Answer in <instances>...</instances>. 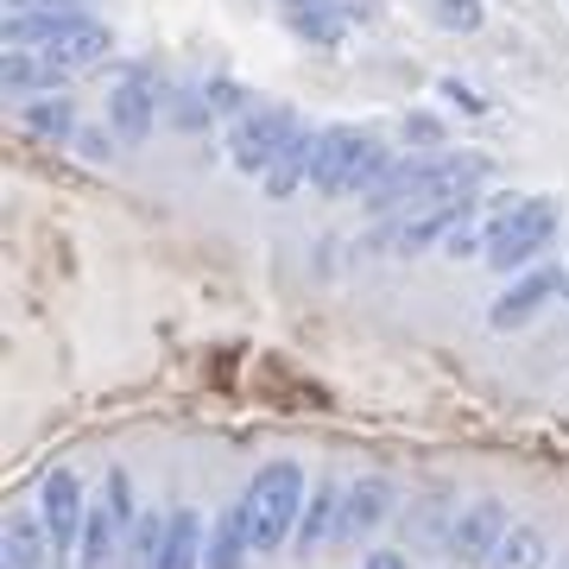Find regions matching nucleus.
Returning <instances> with one entry per match:
<instances>
[{
	"label": "nucleus",
	"instance_id": "nucleus-31",
	"mask_svg": "<svg viewBox=\"0 0 569 569\" xmlns=\"http://www.w3.org/2000/svg\"><path fill=\"white\" fill-rule=\"evenodd\" d=\"M361 569H411V557H406V550H367Z\"/></svg>",
	"mask_w": 569,
	"mask_h": 569
},
{
	"label": "nucleus",
	"instance_id": "nucleus-26",
	"mask_svg": "<svg viewBox=\"0 0 569 569\" xmlns=\"http://www.w3.org/2000/svg\"><path fill=\"white\" fill-rule=\"evenodd\" d=\"M399 133H406L418 152H443V121H437V114H425V108H418V114H406V127H399Z\"/></svg>",
	"mask_w": 569,
	"mask_h": 569
},
{
	"label": "nucleus",
	"instance_id": "nucleus-24",
	"mask_svg": "<svg viewBox=\"0 0 569 569\" xmlns=\"http://www.w3.org/2000/svg\"><path fill=\"white\" fill-rule=\"evenodd\" d=\"M430 20L443 26V32H481L488 7L481 0H430Z\"/></svg>",
	"mask_w": 569,
	"mask_h": 569
},
{
	"label": "nucleus",
	"instance_id": "nucleus-7",
	"mask_svg": "<svg viewBox=\"0 0 569 569\" xmlns=\"http://www.w3.org/2000/svg\"><path fill=\"white\" fill-rule=\"evenodd\" d=\"M39 519H44L51 550H58V563H63V557L82 545V519H89V500H82L77 468H51V475L39 481Z\"/></svg>",
	"mask_w": 569,
	"mask_h": 569
},
{
	"label": "nucleus",
	"instance_id": "nucleus-16",
	"mask_svg": "<svg viewBox=\"0 0 569 569\" xmlns=\"http://www.w3.org/2000/svg\"><path fill=\"white\" fill-rule=\"evenodd\" d=\"M203 550H209L203 512H197V507H171V531H164L159 569H203Z\"/></svg>",
	"mask_w": 569,
	"mask_h": 569
},
{
	"label": "nucleus",
	"instance_id": "nucleus-8",
	"mask_svg": "<svg viewBox=\"0 0 569 569\" xmlns=\"http://www.w3.org/2000/svg\"><path fill=\"white\" fill-rule=\"evenodd\" d=\"M373 146V133H361V127H317V164H310V190L317 197H348V183H355V164H361V152Z\"/></svg>",
	"mask_w": 569,
	"mask_h": 569
},
{
	"label": "nucleus",
	"instance_id": "nucleus-21",
	"mask_svg": "<svg viewBox=\"0 0 569 569\" xmlns=\"http://www.w3.org/2000/svg\"><path fill=\"white\" fill-rule=\"evenodd\" d=\"M550 563V538L545 526H531V519H512V531L500 538V550H493L488 569H545Z\"/></svg>",
	"mask_w": 569,
	"mask_h": 569
},
{
	"label": "nucleus",
	"instance_id": "nucleus-2",
	"mask_svg": "<svg viewBox=\"0 0 569 569\" xmlns=\"http://www.w3.org/2000/svg\"><path fill=\"white\" fill-rule=\"evenodd\" d=\"M557 228H563V203L557 197H512V203L493 209V222L481 228L488 234V253L481 260L493 272H531V266H545V247L557 241Z\"/></svg>",
	"mask_w": 569,
	"mask_h": 569
},
{
	"label": "nucleus",
	"instance_id": "nucleus-11",
	"mask_svg": "<svg viewBox=\"0 0 569 569\" xmlns=\"http://www.w3.org/2000/svg\"><path fill=\"white\" fill-rule=\"evenodd\" d=\"M387 519H392V481L387 475H361V481H348V493H342V526H336V538H342V545H361V538H373Z\"/></svg>",
	"mask_w": 569,
	"mask_h": 569
},
{
	"label": "nucleus",
	"instance_id": "nucleus-5",
	"mask_svg": "<svg viewBox=\"0 0 569 569\" xmlns=\"http://www.w3.org/2000/svg\"><path fill=\"white\" fill-rule=\"evenodd\" d=\"M305 127V114L291 102H260V108H247L241 121L228 127V164L234 171H247V178H266L272 171V159L284 152V140Z\"/></svg>",
	"mask_w": 569,
	"mask_h": 569
},
{
	"label": "nucleus",
	"instance_id": "nucleus-18",
	"mask_svg": "<svg viewBox=\"0 0 569 569\" xmlns=\"http://www.w3.org/2000/svg\"><path fill=\"white\" fill-rule=\"evenodd\" d=\"M310 164H317V127H298L291 140H284V152L272 159V171H266V197L279 203V197H291L298 183H310Z\"/></svg>",
	"mask_w": 569,
	"mask_h": 569
},
{
	"label": "nucleus",
	"instance_id": "nucleus-19",
	"mask_svg": "<svg viewBox=\"0 0 569 569\" xmlns=\"http://www.w3.org/2000/svg\"><path fill=\"white\" fill-rule=\"evenodd\" d=\"M342 481H317L305 500V519H298V550H323L329 538H336V526H342Z\"/></svg>",
	"mask_w": 569,
	"mask_h": 569
},
{
	"label": "nucleus",
	"instance_id": "nucleus-28",
	"mask_svg": "<svg viewBox=\"0 0 569 569\" xmlns=\"http://www.w3.org/2000/svg\"><path fill=\"white\" fill-rule=\"evenodd\" d=\"M77 159H89V164H108V152H114V127H77Z\"/></svg>",
	"mask_w": 569,
	"mask_h": 569
},
{
	"label": "nucleus",
	"instance_id": "nucleus-10",
	"mask_svg": "<svg viewBox=\"0 0 569 569\" xmlns=\"http://www.w3.org/2000/svg\"><path fill=\"white\" fill-rule=\"evenodd\" d=\"M159 102H164V96L140 77V70H133L127 82H114V89H108V127H114V140L140 146L146 133L159 127Z\"/></svg>",
	"mask_w": 569,
	"mask_h": 569
},
{
	"label": "nucleus",
	"instance_id": "nucleus-13",
	"mask_svg": "<svg viewBox=\"0 0 569 569\" xmlns=\"http://www.w3.org/2000/svg\"><path fill=\"white\" fill-rule=\"evenodd\" d=\"M51 557V531H44L39 507L7 512V538H0V569H44Z\"/></svg>",
	"mask_w": 569,
	"mask_h": 569
},
{
	"label": "nucleus",
	"instance_id": "nucleus-33",
	"mask_svg": "<svg viewBox=\"0 0 569 569\" xmlns=\"http://www.w3.org/2000/svg\"><path fill=\"white\" fill-rule=\"evenodd\" d=\"M557 569H569V563H557Z\"/></svg>",
	"mask_w": 569,
	"mask_h": 569
},
{
	"label": "nucleus",
	"instance_id": "nucleus-27",
	"mask_svg": "<svg viewBox=\"0 0 569 569\" xmlns=\"http://www.w3.org/2000/svg\"><path fill=\"white\" fill-rule=\"evenodd\" d=\"M437 96H443V108H462V114H488V96H475L462 77H437Z\"/></svg>",
	"mask_w": 569,
	"mask_h": 569
},
{
	"label": "nucleus",
	"instance_id": "nucleus-30",
	"mask_svg": "<svg viewBox=\"0 0 569 569\" xmlns=\"http://www.w3.org/2000/svg\"><path fill=\"white\" fill-rule=\"evenodd\" d=\"M342 13H348L355 26H373L380 13H387V0H342Z\"/></svg>",
	"mask_w": 569,
	"mask_h": 569
},
{
	"label": "nucleus",
	"instance_id": "nucleus-15",
	"mask_svg": "<svg viewBox=\"0 0 569 569\" xmlns=\"http://www.w3.org/2000/svg\"><path fill=\"white\" fill-rule=\"evenodd\" d=\"M0 82H7V96H26V102H39V96H63V70L44 58V51H7Z\"/></svg>",
	"mask_w": 569,
	"mask_h": 569
},
{
	"label": "nucleus",
	"instance_id": "nucleus-22",
	"mask_svg": "<svg viewBox=\"0 0 569 569\" xmlns=\"http://www.w3.org/2000/svg\"><path fill=\"white\" fill-rule=\"evenodd\" d=\"M164 531H171V512H152L140 507V519H133V531H127V569H159V550H164Z\"/></svg>",
	"mask_w": 569,
	"mask_h": 569
},
{
	"label": "nucleus",
	"instance_id": "nucleus-14",
	"mask_svg": "<svg viewBox=\"0 0 569 569\" xmlns=\"http://www.w3.org/2000/svg\"><path fill=\"white\" fill-rule=\"evenodd\" d=\"M253 557V531H247V507L241 500H228L216 512V526H209V550H203V569H247Z\"/></svg>",
	"mask_w": 569,
	"mask_h": 569
},
{
	"label": "nucleus",
	"instance_id": "nucleus-4",
	"mask_svg": "<svg viewBox=\"0 0 569 569\" xmlns=\"http://www.w3.org/2000/svg\"><path fill=\"white\" fill-rule=\"evenodd\" d=\"M140 507H133V475L121 462L102 475V493L89 500L82 519V545H77V569H114L127 557V531H133Z\"/></svg>",
	"mask_w": 569,
	"mask_h": 569
},
{
	"label": "nucleus",
	"instance_id": "nucleus-6",
	"mask_svg": "<svg viewBox=\"0 0 569 569\" xmlns=\"http://www.w3.org/2000/svg\"><path fill=\"white\" fill-rule=\"evenodd\" d=\"M512 531V512L507 500H468L462 512H456V526H449V545L443 557L456 569H488L493 550H500V538Z\"/></svg>",
	"mask_w": 569,
	"mask_h": 569
},
{
	"label": "nucleus",
	"instance_id": "nucleus-29",
	"mask_svg": "<svg viewBox=\"0 0 569 569\" xmlns=\"http://www.w3.org/2000/svg\"><path fill=\"white\" fill-rule=\"evenodd\" d=\"M7 13H82V0H7Z\"/></svg>",
	"mask_w": 569,
	"mask_h": 569
},
{
	"label": "nucleus",
	"instance_id": "nucleus-12",
	"mask_svg": "<svg viewBox=\"0 0 569 569\" xmlns=\"http://www.w3.org/2000/svg\"><path fill=\"white\" fill-rule=\"evenodd\" d=\"M279 20L305 44H317V51H336L355 32V20L342 13V0H279Z\"/></svg>",
	"mask_w": 569,
	"mask_h": 569
},
{
	"label": "nucleus",
	"instance_id": "nucleus-32",
	"mask_svg": "<svg viewBox=\"0 0 569 569\" xmlns=\"http://www.w3.org/2000/svg\"><path fill=\"white\" fill-rule=\"evenodd\" d=\"M563 272H569V266H563ZM563 298H569V284H563Z\"/></svg>",
	"mask_w": 569,
	"mask_h": 569
},
{
	"label": "nucleus",
	"instance_id": "nucleus-17",
	"mask_svg": "<svg viewBox=\"0 0 569 569\" xmlns=\"http://www.w3.org/2000/svg\"><path fill=\"white\" fill-rule=\"evenodd\" d=\"M20 127L44 146H70L77 140V96H39V102H20Z\"/></svg>",
	"mask_w": 569,
	"mask_h": 569
},
{
	"label": "nucleus",
	"instance_id": "nucleus-9",
	"mask_svg": "<svg viewBox=\"0 0 569 569\" xmlns=\"http://www.w3.org/2000/svg\"><path fill=\"white\" fill-rule=\"evenodd\" d=\"M563 284H569L563 266H531V272H519V279H512L507 291L488 305V323L493 329H526L550 298H563Z\"/></svg>",
	"mask_w": 569,
	"mask_h": 569
},
{
	"label": "nucleus",
	"instance_id": "nucleus-3",
	"mask_svg": "<svg viewBox=\"0 0 569 569\" xmlns=\"http://www.w3.org/2000/svg\"><path fill=\"white\" fill-rule=\"evenodd\" d=\"M305 500H310V481L298 462H260V475L247 481L241 507H247V531H253V557L279 550L284 538H298V519H305Z\"/></svg>",
	"mask_w": 569,
	"mask_h": 569
},
{
	"label": "nucleus",
	"instance_id": "nucleus-1",
	"mask_svg": "<svg viewBox=\"0 0 569 569\" xmlns=\"http://www.w3.org/2000/svg\"><path fill=\"white\" fill-rule=\"evenodd\" d=\"M493 178V159L481 152H411L387 171V178L373 183V197L367 209L387 222V216H418V209H449V203H468L475 197V183Z\"/></svg>",
	"mask_w": 569,
	"mask_h": 569
},
{
	"label": "nucleus",
	"instance_id": "nucleus-25",
	"mask_svg": "<svg viewBox=\"0 0 569 569\" xmlns=\"http://www.w3.org/2000/svg\"><path fill=\"white\" fill-rule=\"evenodd\" d=\"M203 102L216 108V114H234V121L253 108V102H247V89H241L234 77H209V82H203Z\"/></svg>",
	"mask_w": 569,
	"mask_h": 569
},
{
	"label": "nucleus",
	"instance_id": "nucleus-23",
	"mask_svg": "<svg viewBox=\"0 0 569 569\" xmlns=\"http://www.w3.org/2000/svg\"><path fill=\"white\" fill-rule=\"evenodd\" d=\"M164 121L183 127V133H209V121H216V108L203 102V89H178L171 102H164Z\"/></svg>",
	"mask_w": 569,
	"mask_h": 569
},
{
	"label": "nucleus",
	"instance_id": "nucleus-20",
	"mask_svg": "<svg viewBox=\"0 0 569 569\" xmlns=\"http://www.w3.org/2000/svg\"><path fill=\"white\" fill-rule=\"evenodd\" d=\"M456 500L449 493H425L418 507L406 512V545H418V550H443L449 545V526H456Z\"/></svg>",
	"mask_w": 569,
	"mask_h": 569
}]
</instances>
